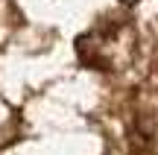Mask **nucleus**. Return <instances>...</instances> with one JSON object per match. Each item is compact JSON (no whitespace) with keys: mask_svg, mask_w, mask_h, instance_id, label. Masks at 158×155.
I'll list each match as a JSON object with an SVG mask.
<instances>
[{"mask_svg":"<svg viewBox=\"0 0 158 155\" xmlns=\"http://www.w3.org/2000/svg\"><path fill=\"white\" fill-rule=\"evenodd\" d=\"M132 35H141V23H132L129 15H106V18H100L97 23L91 21L68 47H56L53 41H50V44H47V41H44V44L35 41V47H38L44 56H59V62H76L82 53L97 50V47H102V44H111V41L132 38Z\"/></svg>","mask_w":158,"mask_h":155,"instance_id":"nucleus-1","label":"nucleus"}]
</instances>
